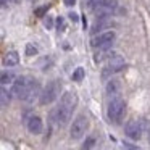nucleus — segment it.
<instances>
[{"instance_id": "obj_1", "label": "nucleus", "mask_w": 150, "mask_h": 150, "mask_svg": "<svg viewBox=\"0 0 150 150\" xmlns=\"http://www.w3.org/2000/svg\"><path fill=\"white\" fill-rule=\"evenodd\" d=\"M60 89H62V84L58 81H50L45 87L42 89V92L39 94V102L40 105H49L52 102H55V98L58 97Z\"/></svg>"}, {"instance_id": "obj_2", "label": "nucleus", "mask_w": 150, "mask_h": 150, "mask_svg": "<svg viewBox=\"0 0 150 150\" xmlns=\"http://www.w3.org/2000/svg\"><path fill=\"white\" fill-rule=\"evenodd\" d=\"M124 108H126V103L121 97H113L111 102L108 103V120L111 123H120L121 118L124 115Z\"/></svg>"}, {"instance_id": "obj_3", "label": "nucleus", "mask_w": 150, "mask_h": 150, "mask_svg": "<svg viewBox=\"0 0 150 150\" xmlns=\"http://www.w3.org/2000/svg\"><path fill=\"white\" fill-rule=\"evenodd\" d=\"M31 79L33 78H28V76H18L15 78V81L11 82V95L15 98H20V100H24V95L28 92V87L31 84Z\"/></svg>"}, {"instance_id": "obj_4", "label": "nucleus", "mask_w": 150, "mask_h": 150, "mask_svg": "<svg viewBox=\"0 0 150 150\" xmlns=\"http://www.w3.org/2000/svg\"><path fill=\"white\" fill-rule=\"evenodd\" d=\"M89 127V120L87 116H84V115H79L78 118H76L74 121H73L71 127H69V136H71L73 140H79L82 136L86 134V131H87Z\"/></svg>"}, {"instance_id": "obj_5", "label": "nucleus", "mask_w": 150, "mask_h": 150, "mask_svg": "<svg viewBox=\"0 0 150 150\" xmlns=\"http://www.w3.org/2000/svg\"><path fill=\"white\" fill-rule=\"evenodd\" d=\"M115 37H116V36H115L113 31H107V33H100L98 36L92 37L91 44H92V47H95V49L107 50V49H110V47L113 45Z\"/></svg>"}, {"instance_id": "obj_6", "label": "nucleus", "mask_w": 150, "mask_h": 150, "mask_svg": "<svg viewBox=\"0 0 150 150\" xmlns=\"http://www.w3.org/2000/svg\"><path fill=\"white\" fill-rule=\"evenodd\" d=\"M124 65H126V63H124L123 57L115 55L113 58L108 60L107 66H105L103 71H102V76H103V78H108V76H111V74H116V73H120L121 69L124 68Z\"/></svg>"}, {"instance_id": "obj_7", "label": "nucleus", "mask_w": 150, "mask_h": 150, "mask_svg": "<svg viewBox=\"0 0 150 150\" xmlns=\"http://www.w3.org/2000/svg\"><path fill=\"white\" fill-rule=\"evenodd\" d=\"M124 131H126L127 137H131V139H134V140H139L140 137H142V132H144V124H142V121H139V120H131L129 123L126 124Z\"/></svg>"}, {"instance_id": "obj_8", "label": "nucleus", "mask_w": 150, "mask_h": 150, "mask_svg": "<svg viewBox=\"0 0 150 150\" xmlns=\"http://www.w3.org/2000/svg\"><path fill=\"white\" fill-rule=\"evenodd\" d=\"M76 105H78V95H76L74 92H65L62 100H60V107H63L65 110H68L69 113H73Z\"/></svg>"}, {"instance_id": "obj_9", "label": "nucleus", "mask_w": 150, "mask_h": 150, "mask_svg": "<svg viewBox=\"0 0 150 150\" xmlns=\"http://www.w3.org/2000/svg\"><path fill=\"white\" fill-rule=\"evenodd\" d=\"M40 94V87H39V82L36 81V79H31V84L29 87H28V92L26 95H24V102H34L37 98V95Z\"/></svg>"}, {"instance_id": "obj_10", "label": "nucleus", "mask_w": 150, "mask_h": 150, "mask_svg": "<svg viewBox=\"0 0 150 150\" xmlns=\"http://www.w3.org/2000/svg\"><path fill=\"white\" fill-rule=\"evenodd\" d=\"M28 129H29L31 134H40L44 129V123L42 120H40L39 116H31L29 120H28Z\"/></svg>"}, {"instance_id": "obj_11", "label": "nucleus", "mask_w": 150, "mask_h": 150, "mask_svg": "<svg viewBox=\"0 0 150 150\" xmlns=\"http://www.w3.org/2000/svg\"><path fill=\"white\" fill-rule=\"evenodd\" d=\"M18 62H20V55H18V52H8L4 55V58H2V63H4V66H7V68H11V66H16Z\"/></svg>"}, {"instance_id": "obj_12", "label": "nucleus", "mask_w": 150, "mask_h": 150, "mask_svg": "<svg viewBox=\"0 0 150 150\" xmlns=\"http://www.w3.org/2000/svg\"><path fill=\"white\" fill-rule=\"evenodd\" d=\"M118 92H120V82L113 79V81H110L107 84V94L111 95V97H116Z\"/></svg>"}, {"instance_id": "obj_13", "label": "nucleus", "mask_w": 150, "mask_h": 150, "mask_svg": "<svg viewBox=\"0 0 150 150\" xmlns=\"http://www.w3.org/2000/svg\"><path fill=\"white\" fill-rule=\"evenodd\" d=\"M15 81V74L10 71H4V73H0V84H11V82Z\"/></svg>"}, {"instance_id": "obj_14", "label": "nucleus", "mask_w": 150, "mask_h": 150, "mask_svg": "<svg viewBox=\"0 0 150 150\" xmlns=\"http://www.w3.org/2000/svg\"><path fill=\"white\" fill-rule=\"evenodd\" d=\"M8 102H10V95H8V92L0 86V108L4 107V105H7Z\"/></svg>"}, {"instance_id": "obj_15", "label": "nucleus", "mask_w": 150, "mask_h": 150, "mask_svg": "<svg viewBox=\"0 0 150 150\" xmlns=\"http://www.w3.org/2000/svg\"><path fill=\"white\" fill-rule=\"evenodd\" d=\"M82 78H84V69L82 68H76V71L73 73V81H82Z\"/></svg>"}, {"instance_id": "obj_16", "label": "nucleus", "mask_w": 150, "mask_h": 150, "mask_svg": "<svg viewBox=\"0 0 150 150\" xmlns=\"http://www.w3.org/2000/svg\"><path fill=\"white\" fill-rule=\"evenodd\" d=\"M94 145H95V137H87L84 145H82V150H91Z\"/></svg>"}, {"instance_id": "obj_17", "label": "nucleus", "mask_w": 150, "mask_h": 150, "mask_svg": "<svg viewBox=\"0 0 150 150\" xmlns=\"http://www.w3.org/2000/svg\"><path fill=\"white\" fill-rule=\"evenodd\" d=\"M26 53H28V55H36L37 49L33 45V44H28V45H26Z\"/></svg>"}, {"instance_id": "obj_18", "label": "nucleus", "mask_w": 150, "mask_h": 150, "mask_svg": "<svg viewBox=\"0 0 150 150\" xmlns=\"http://www.w3.org/2000/svg\"><path fill=\"white\" fill-rule=\"evenodd\" d=\"M123 147H124L126 150H140L137 145H132V144H129V142H124V144H123Z\"/></svg>"}, {"instance_id": "obj_19", "label": "nucleus", "mask_w": 150, "mask_h": 150, "mask_svg": "<svg viewBox=\"0 0 150 150\" xmlns=\"http://www.w3.org/2000/svg\"><path fill=\"white\" fill-rule=\"evenodd\" d=\"M45 10H47V7H42V8H37V11H36V13H37V16H42V15L45 13Z\"/></svg>"}, {"instance_id": "obj_20", "label": "nucleus", "mask_w": 150, "mask_h": 150, "mask_svg": "<svg viewBox=\"0 0 150 150\" xmlns=\"http://www.w3.org/2000/svg\"><path fill=\"white\" fill-rule=\"evenodd\" d=\"M65 4L68 5V7H71V5H74V4H76V0H65Z\"/></svg>"}, {"instance_id": "obj_21", "label": "nucleus", "mask_w": 150, "mask_h": 150, "mask_svg": "<svg viewBox=\"0 0 150 150\" xmlns=\"http://www.w3.org/2000/svg\"><path fill=\"white\" fill-rule=\"evenodd\" d=\"M45 28H49V29H50V28H52V20H50V18H49V20H47V21H45Z\"/></svg>"}, {"instance_id": "obj_22", "label": "nucleus", "mask_w": 150, "mask_h": 150, "mask_svg": "<svg viewBox=\"0 0 150 150\" xmlns=\"http://www.w3.org/2000/svg\"><path fill=\"white\" fill-rule=\"evenodd\" d=\"M69 16H71V18H73V20H74V21L78 20V15H74V13H71V15H69Z\"/></svg>"}, {"instance_id": "obj_23", "label": "nucleus", "mask_w": 150, "mask_h": 150, "mask_svg": "<svg viewBox=\"0 0 150 150\" xmlns=\"http://www.w3.org/2000/svg\"><path fill=\"white\" fill-rule=\"evenodd\" d=\"M149 142H150V126H149Z\"/></svg>"}]
</instances>
